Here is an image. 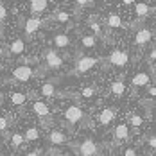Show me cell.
Instances as JSON below:
<instances>
[{
	"label": "cell",
	"instance_id": "obj_1",
	"mask_svg": "<svg viewBox=\"0 0 156 156\" xmlns=\"http://www.w3.org/2000/svg\"><path fill=\"white\" fill-rule=\"evenodd\" d=\"M72 149H74L79 156H99L101 154L99 144L95 140H92V138H84V140L79 142V144H74Z\"/></svg>",
	"mask_w": 156,
	"mask_h": 156
},
{
	"label": "cell",
	"instance_id": "obj_2",
	"mask_svg": "<svg viewBox=\"0 0 156 156\" xmlns=\"http://www.w3.org/2000/svg\"><path fill=\"white\" fill-rule=\"evenodd\" d=\"M63 117H65V122H66L68 126H77V124H81V122L86 119L84 111L79 108L77 104H70L68 108L65 109Z\"/></svg>",
	"mask_w": 156,
	"mask_h": 156
},
{
	"label": "cell",
	"instance_id": "obj_3",
	"mask_svg": "<svg viewBox=\"0 0 156 156\" xmlns=\"http://www.w3.org/2000/svg\"><path fill=\"white\" fill-rule=\"evenodd\" d=\"M97 63H99V59L94 58V56H81V58L76 59V65H74V74H77V76L86 74V72H90L94 66H97Z\"/></svg>",
	"mask_w": 156,
	"mask_h": 156
},
{
	"label": "cell",
	"instance_id": "obj_4",
	"mask_svg": "<svg viewBox=\"0 0 156 156\" xmlns=\"http://www.w3.org/2000/svg\"><path fill=\"white\" fill-rule=\"evenodd\" d=\"M108 61L109 65H113L117 68H126L129 63V52L124 48H113L108 56Z\"/></svg>",
	"mask_w": 156,
	"mask_h": 156
},
{
	"label": "cell",
	"instance_id": "obj_5",
	"mask_svg": "<svg viewBox=\"0 0 156 156\" xmlns=\"http://www.w3.org/2000/svg\"><path fill=\"white\" fill-rule=\"evenodd\" d=\"M13 79L15 81H20V83H27L29 79H32L36 76V72H34V68L29 66V65H20V66H16L15 70H13Z\"/></svg>",
	"mask_w": 156,
	"mask_h": 156
},
{
	"label": "cell",
	"instance_id": "obj_6",
	"mask_svg": "<svg viewBox=\"0 0 156 156\" xmlns=\"http://www.w3.org/2000/svg\"><path fill=\"white\" fill-rule=\"evenodd\" d=\"M63 58L58 54V50H54V48H48L47 52H45V65H47V68L50 70H58V68H61L63 66Z\"/></svg>",
	"mask_w": 156,
	"mask_h": 156
},
{
	"label": "cell",
	"instance_id": "obj_7",
	"mask_svg": "<svg viewBox=\"0 0 156 156\" xmlns=\"http://www.w3.org/2000/svg\"><path fill=\"white\" fill-rule=\"evenodd\" d=\"M151 40H153V31H151V29H147V27H142V29H138V31H136V34H135V45H138V47L147 45Z\"/></svg>",
	"mask_w": 156,
	"mask_h": 156
},
{
	"label": "cell",
	"instance_id": "obj_8",
	"mask_svg": "<svg viewBox=\"0 0 156 156\" xmlns=\"http://www.w3.org/2000/svg\"><path fill=\"white\" fill-rule=\"evenodd\" d=\"M149 81H151V76L147 72H136L131 79V86L133 88H147Z\"/></svg>",
	"mask_w": 156,
	"mask_h": 156
},
{
	"label": "cell",
	"instance_id": "obj_9",
	"mask_svg": "<svg viewBox=\"0 0 156 156\" xmlns=\"http://www.w3.org/2000/svg\"><path fill=\"white\" fill-rule=\"evenodd\" d=\"M113 138H115V142H127L129 140V127H127V124L120 122V124L115 126V129H113Z\"/></svg>",
	"mask_w": 156,
	"mask_h": 156
},
{
	"label": "cell",
	"instance_id": "obj_10",
	"mask_svg": "<svg viewBox=\"0 0 156 156\" xmlns=\"http://www.w3.org/2000/svg\"><path fill=\"white\" fill-rule=\"evenodd\" d=\"M41 23H43L41 18H36V16L27 18V20H25V25H23V32H25V36H32L34 32L41 27Z\"/></svg>",
	"mask_w": 156,
	"mask_h": 156
},
{
	"label": "cell",
	"instance_id": "obj_11",
	"mask_svg": "<svg viewBox=\"0 0 156 156\" xmlns=\"http://www.w3.org/2000/svg\"><path fill=\"white\" fill-rule=\"evenodd\" d=\"M115 115H117V109L115 108H104L101 113H99V124L101 126H109L113 120H115Z\"/></svg>",
	"mask_w": 156,
	"mask_h": 156
},
{
	"label": "cell",
	"instance_id": "obj_12",
	"mask_svg": "<svg viewBox=\"0 0 156 156\" xmlns=\"http://www.w3.org/2000/svg\"><path fill=\"white\" fill-rule=\"evenodd\" d=\"M151 13H153V9H151L149 4H145V2H136V4H135V15H136V20H138V22L145 20Z\"/></svg>",
	"mask_w": 156,
	"mask_h": 156
},
{
	"label": "cell",
	"instance_id": "obj_13",
	"mask_svg": "<svg viewBox=\"0 0 156 156\" xmlns=\"http://www.w3.org/2000/svg\"><path fill=\"white\" fill-rule=\"evenodd\" d=\"M104 23H106L108 29H124V22H122V18L117 13H109L104 18Z\"/></svg>",
	"mask_w": 156,
	"mask_h": 156
},
{
	"label": "cell",
	"instance_id": "obj_14",
	"mask_svg": "<svg viewBox=\"0 0 156 156\" xmlns=\"http://www.w3.org/2000/svg\"><path fill=\"white\" fill-rule=\"evenodd\" d=\"M48 142H50L52 145H63V144L68 142V136H66L63 131H59V129H54V131L48 133Z\"/></svg>",
	"mask_w": 156,
	"mask_h": 156
},
{
	"label": "cell",
	"instance_id": "obj_15",
	"mask_svg": "<svg viewBox=\"0 0 156 156\" xmlns=\"http://www.w3.org/2000/svg\"><path fill=\"white\" fill-rule=\"evenodd\" d=\"M52 43H54L56 48H66V47H70V36L65 34V32H58V34H54Z\"/></svg>",
	"mask_w": 156,
	"mask_h": 156
},
{
	"label": "cell",
	"instance_id": "obj_16",
	"mask_svg": "<svg viewBox=\"0 0 156 156\" xmlns=\"http://www.w3.org/2000/svg\"><path fill=\"white\" fill-rule=\"evenodd\" d=\"M32 111L38 115V117H50V109H48V104L41 102V101H36L32 104Z\"/></svg>",
	"mask_w": 156,
	"mask_h": 156
},
{
	"label": "cell",
	"instance_id": "obj_17",
	"mask_svg": "<svg viewBox=\"0 0 156 156\" xmlns=\"http://www.w3.org/2000/svg\"><path fill=\"white\" fill-rule=\"evenodd\" d=\"M109 92L113 95H117V97H120V95L126 94V83L122 79H117V81H113L111 84H109Z\"/></svg>",
	"mask_w": 156,
	"mask_h": 156
},
{
	"label": "cell",
	"instance_id": "obj_18",
	"mask_svg": "<svg viewBox=\"0 0 156 156\" xmlns=\"http://www.w3.org/2000/svg\"><path fill=\"white\" fill-rule=\"evenodd\" d=\"M23 50H25V41H23L22 38H16L15 41L9 45V52H11L13 56H20V54H23Z\"/></svg>",
	"mask_w": 156,
	"mask_h": 156
},
{
	"label": "cell",
	"instance_id": "obj_19",
	"mask_svg": "<svg viewBox=\"0 0 156 156\" xmlns=\"http://www.w3.org/2000/svg\"><path fill=\"white\" fill-rule=\"evenodd\" d=\"M47 7H48V2H47V0H32V2H31L32 15H40V13H43Z\"/></svg>",
	"mask_w": 156,
	"mask_h": 156
},
{
	"label": "cell",
	"instance_id": "obj_20",
	"mask_svg": "<svg viewBox=\"0 0 156 156\" xmlns=\"http://www.w3.org/2000/svg\"><path fill=\"white\" fill-rule=\"evenodd\" d=\"M81 47L83 48H95L97 47V36H94V34H84L81 38Z\"/></svg>",
	"mask_w": 156,
	"mask_h": 156
},
{
	"label": "cell",
	"instance_id": "obj_21",
	"mask_svg": "<svg viewBox=\"0 0 156 156\" xmlns=\"http://www.w3.org/2000/svg\"><path fill=\"white\" fill-rule=\"evenodd\" d=\"M9 99H11V104H15V106H22V104H25L27 95L23 94V92H13V94L9 95Z\"/></svg>",
	"mask_w": 156,
	"mask_h": 156
},
{
	"label": "cell",
	"instance_id": "obj_22",
	"mask_svg": "<svg viewBox=\"0 0 156 156\" xmlns=\"http://www.w3.org/2000/svg\"><path fill=\"white\" fill-rule=\"evenodd\" d=\"M88 27H90V31L94 32V36H97V38L104 36V29H102V25L97 20H88Z\"/></svg>",
	"mask_w": 156,
	"mask_h": 156
},
{
	"label": "cell",
	"instance_id": "obj_23",
	"mask_svg": "<svg viewBox=\"0 0 156 156\" xmlns=\"http://www.w3.org/2000/svg\"><path fill=\"white\" fill-rule=\"evenodd\" d=\"M40 94L43 95V97H54V95H56V86H54V83H45V84H41Z\"/></svg>",
	"mask_w": 156,
	"mask_h": 156
},
{
	"label": "cell",
	"instance_id": "obj_24",
	"mask_svg": "<svg viewBox=\"0 0 156 156\" xmlns=\"http://www.w3.org/2000/svg\"><path fill=\"white\" fill-rule=\"evenodd\" d=\"M23 136H25L27 142H34L40 138V131H38V127H27V131L23 133Z\"/></svg>",
	"mask_w": 156,
	"mask_h": 156
},
{
	"label": "cell",
	"instance_id": "obj_25",
	"mask_svg": "<svg viewBox=\"0 0 156 156\" xmlns=\"http://www.w3.org/2000/svg\"><path fill=\"white\" fill-rule=\"evenodd\" d=\"M79 95H81L83 99H94L95 95H97V86H84Z\"/></svg>",
	"mask_w": 156,
	"mask_h": 156
},
{
	"label": "cell",
	"instance_id": "obj_26",
	"mask_svg": "<svg viewBox=\"0 0 156 156\" xmlns=\"http://www.w3.org/2000/svg\"><path fill=\"white\" fill-rule=\"evenodd\" d=\"M129 124L138 129V127L144 124V117H142L140 113H131V115H129Z\"/></svg>",
	"mask_w": 156,
	"mask_h": 156
},
{
	"label": "cell",
	"instance_id": "obj_27",
	"mask_svg": "<svg viewBox=\"0 0 156 156\" xmlns=\"http://www.w3.org/2000/svg\"><path fill=\"white\" fill-rule=\"evenodd\" d=\"M23 140H25V136H23L22 133H13V135H11V145H13L15 149H18V147L23 144Z\"/></svg>",
	"mask_w": 156,
	"mask_h": 156
},
{
	"label": "cell",
	"instance_id": "obj_28",
	"mask_svg": "<svg viewBox=\"0 0 156 156\" xmlns=\"http://www.w3.org/2000/svg\"><path fill=\"white\" fill-rule=\"evenodd\" d=\"M54 20L59 22V23H66V22H70V13H66V11H58V13L54 15Z\"/></svg>",
	"mask_w": 156,
	"mask_h": 156
},
{
	"label": "cell",
	"instance_id": "obj_29",
	"mask_svg": "<svg viewBox=\"0 0 156 156\" xmlns=\"http://www.w3.org/2000/svg\"><path fill=\"white\" fill-rule=\"evenodd\" d=\"M145 94H147V97H149L151 101H154L156 102V86L154 84H149V86L145 88Z\"/></svg>",
	"mask_w": 156,
	"mask_h": 156
},
{
	"label": "cell",
	"instance_id": "obj_30",
	"mask_svg": "<svg viewBox=\"0 0 156 156\" xmlns=\"http://www.w3.org/2000/svg\"><path fill=\"white\" fill-rule=\"evenodd\" d=\"M145 142H147V147H151L153 151H156V135L153 133V135H149L147 138H145Z\"/></svg>",
	"mask_w": 156,
	"mask_h": 156
},
{
	"label": "cell",
	"instance_id": "obj_31",
	"mask_svg": "<svg viewBox=\"0 0 156 156\" xmlns=\"http://www.w3.org/2000/svg\"><path fill=\"white\" fill-rule=\"evenodd\" d=\"M9 127V119L7 117H0V133H5Z\"/></svg>",
	"mask_w": 156,
	"mask_h": 156
},
{
	"label": "cell",
	"instance_id": "obj_32",
	"mask_svg": "<svg viewBox=\"0 0 156 156\" xmlns=\"http://www.w3.org/2000/svg\"><path fill=\"white\" fill-rule=\"evenodd\" d=\"M94 4H95L94 0H77V2H76L77 7H90V5H94Z\"/></svg>",
	"mask_w": 156,
	"mask_h": 156
},
{
	"label": "cell",
	"instance_id": "obj_33",
	"mask_svg": "<svg viewBox=\"0 0 156 156\" xmlns=\"http://www.w3.org/2000/svg\"><path fill=\"white\" fill-rule=\"evenodd\" d=\"M124 156H138V153H136L135 147H126L124 149Z\"/></svg>",
	"mask_w": 156,
	"mask_h": 156
},
{
	"label": "cell",
	"instance_id": "obj_34",
	"mask_svg": "<svg viewBox=\"0 0 156 156\" xmlns=\"http://www.w3.org/2000/svg\"><path fill=\"white\" fill-rule=\"evenodd\" d=\"M147 61L151 63V65H153V63H156V47H153V50L149 52V56H147Z\"/></svg>",
	"mask_w": 156,
	"mask_h": 156
},
{
	"label": "cell",
	"instance_id": "obj_35",
	"mask_svg": "<svg viewBox=\"0 0 156 156\" xmlns=\"http://www.w3.org/2000/svg\"><path fill=\"white\" fill-rule=\"evenodd\" d=\"M5 16H7V9H5V7H4L2 4H0V22H2V20L5 18Z\"/></svg>",
	"mask_w": 156,
	"mask_h": 156
},
{
	"label": "cell",
	"instance_id": "obj_36",
	"mask_svg": "<svg viewBox=\"0 0 156 156\" xmlns=\"http://www.w3.org/2000/svg\"><path fill=\"white\" fill-rule=\"evenodd\" d=\"M122 4H124V5H133V4H136V2H133V0H124Z\"/></svg>",
	"mask_w": 156,
	"mask_h": 156
},
{
	"label": "cell",
	"instance_id": "obj_37",
	"mask_svg": "<svg viewBox=\"0 0 156 156\" xmlns=\"http://www.w3.org/2000/svg\"><path fill=\"white\" fill-rule=\"evenodd\" d=\"M25 156H40V153L38 151H31V153H27Z\"/></svg>",
	"mask_w": 156,
	"mask_h": 156
},
{
	"label": "cell",
	"instance_id": "obj_38",
	"mask_svg": "<svg viewBox=\"0 0 156 156\" xmlns=\"http://www.w3.org/2000/svg\"><path fill=\"white\" fill-rule=\"evenodd\" d=\"M149 115H153V117H156V106H154V108H153V111H151Z\"/></svg>",
	"mask_w": 156,
	"mask_h": 156
},
{
	"label": "cell",
	"instance_id": "obj_39",
	"mask_svg": "<svg viewBox=\"0 0 156 156\" xmlns=\"http://www.w3.org/2000/svg\"><path fill=\"white\" fill-rule=\"evenodd\" d=\"M2 84H4V83H2V79H0V92H2Z\"/></svg>",
	"mask_w": 156,
	"mask_h": 156
},
{
	"label": "cell",
	"instance_id": "obj_40",
	"mask_svg": "<svg viewBox=\"0 0 156 156\" xmlns=\"http://www.w3.org/2000/svg\"><path fill=\"white\" fill-rule=\"evenodd\" d=\"M0 156H2V145H0Z\"/></svg>",
	"mask_w": 156,
	"mask_h": 156
},
{
	"label": "cell",
	"instance_id": "obj_41",
	"mask_svg": "<svg viewBox=\"0 0 156 156\" xmlns=\"http://www.w3.org/2000/svg\"><path fill=\"white\" fill-rule=\"evenodd\" d=\"M154 81H156V72H154Z\"/></svg>",
	"mask_w": 156,
	"mask_h": 156
}]
</instances>
